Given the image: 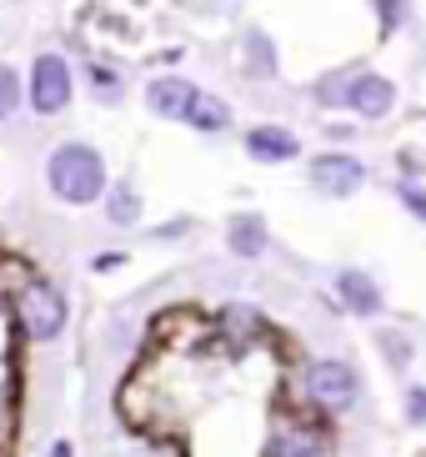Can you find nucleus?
<instances>
[{
	"mask_svg": "<svg viewBox=\"0 0 426 457\" xmlns=\"http://www.w3.org/2000/svg\"><path fill=\"white\" fill-rule=\"evenodd\" d=\"M45 181L61 202L70 206H91L101 191H106V162H101V151L86 146V141H66V146L51 151V162H45Z\"/></svg>",
	"mask_w": 426,
	"mask_h": 457,
	"instance_id": "obj_1",
	"label": "nucleus"
},
{
	"mask_svg": "<svg viewBox=\"0 0 426 457\" xmlns=\"http://www.w3.org/2000/svg\"><path fill=\"white\" fill-rule=\"evenodd\" d=\"M15 317H20V327H26L30 342H51V337L66 332V296H61V287L45 282V277H30L26 287H20V296H15Z\"/></svg>",
	"mask_w": 426,
	"mask_h": 457,
	"instance_id": "obj_2",
	"label": "nucleus"
},
{
	"mask_svg": "<svg viewBox=\"0 0 426 457\" xmlns=\"http://www.w3.org/2000/svg\"><path fill=\"white\" fill-rule=\"evenodd\" d=\"M307 392L321 407H351L361 397V377L336 357H321V362L307 367Z\"/></svg>",
	"mask_w": 426,
	"mask_h": 457,
	"instance_id": "obj_3",
	"label": "nucleus"
},
{
	"mask_svg": "<svg viewBox=\"0 0 426 457\" xmlns=\"http://www.w3.org/2000/svg\"><path fill=\"white\" fill-rule=\"evenodd\" d=\"M70 91H76V86H70V66L61 55H40L36 66H30V106H36L40 116L66 111Z\"/></svg>",
	"mask_w": 426,
	"mask_h": 457,
	"instance_id": "obj_4",
	"label": "nucleus"
},
{
	"mask_svg": "<svg viewBox=\"0 0 426 457\" xmlns=\"http://www.w3.org/2000/svg\"><path fill=\"white\" fill-rule=\"evenodd\" d=\"M361 181H366V166L356 162V156H316L311 162V187L321 191V196H336V202H347V196H356Z\"/></svg>",
	"mask_w": 426,
	"mask_h": 457,
	"instance_id": "obj_5",
	"label": "nucleus"
},
{
	"mask_svg": "<svg viewBox=\"0 0 426 457\" xmlns=\"http://www.w3.org/2000/svg\"><path fill=\"white\" fill-rule=\"evenodd\" d=\"M266 457H332V443H326V432L307 428V422H286L271 432Z\"/></svg>",
	"mask_w": 426,
	"mask_h": 457,
	"instance_id": "obj_6",
	"label": "nucleus"
},
{
	"mask_svg": "<svg viewBox=\"0 0 426 457\" xmlns=\"http://www.w3.org/2000/svg\"><path fill=\"white\" fill-rule=\"evenodd\" d=\"M391 101H397V91H391L387 76H376V71H356L351 96H347V106H351V111H361V116H387Z\"/></svg>",
	"mask_w": 426,
	"mask_h": 457,
	"instance_id": "obj_7",
	"label": "nucleus"
},
{
	"mask_svg": "<svg viewBox=\"0 0 426 457\" xmlns=\"http://www.w3.org/2000/svg\"><path fill=\"white\" fill-rule=\"evenodd\" d=\"M191 91H196V86L181 81V76H160V81L146 86V106L156 111V116H166V121H181V111H186Z\"/></svg>",
	"mask_w": 426,
	"mask_h": 457,
	"instance_id": "obj_8",
	"label": "nucleus"
},
{
	"mask_svg": "<svg viewBox=\"0 0 426 457\" xmlns=\"http://www.w3.org/2000/svg\"><path fill=\"white\" fill-rule=\"evenodd\" d=\"M336 292H341V302H347L356 317H376V312H381V292H376V282L366 271H341V277H336Z\"/></svg>",
	"mask_w": 426,
	"mask_h": 457,
	"instance_id": "obj_9",
	"label": "nucleus"
},
{
	"mask_svg": "<svg viewBox=\"0 0 426 457\" xmlns=\"http://www.w3.org/2000/svg\"><path fill=\"white\" fill-rule=\"evenodd\" d=\"M181 121H186V126H196V131H221V126H231V106L221 101V96L191 91L186 111H181Z\"/></svg>",
	"mask_w": 426,
	"mask_h": 457,
	"instance_id": "obj_10",
	"label": "nucleus"
},
{
	"mask_svg": "<svg viewBox=\"0 0 426 457\" xmlns=\"http://www.w3.org/2000/svg\"><path fill=\"white\" fill-rule=\"evenodd\" d=\"M246 151H251L256 162H291L296 156V136L281 131V126H256L246 136Z\"/></svg>",
	"mask_w": 426,
	"mask_h": 457,
	"instance_id": "obj_11",
	"label": "nucleus"
},
{
	"mask_svg": "<svg viewBox=\"0 0 426 457\" xmlns=\"http://www.w3.org/2000/svg\"><path fill=\"white\" fill-rule=\"evenodd\" d=\"M226 242H231V252H236V256H261V252H266V227H261L256 216H236L231 231H226Z\"/></svg>",
	"mask_w": 426,
	"mask_h": 457,
	"instance_id": "obj_12",
	"label": "nucleus"
},
{
	"mask_svg": "<svg viewBox=\"0 0 426 457\" xmlns=\"http://www.w3.org/2000/svg\"><path fill=\"white\" fill-rule=\"evenodd\" d=\"M111 221H120V227H131L135 216H141V202H135V191L131 187H116L111 191V202H106Z\"/></svg>",
	"mask_w": 426,
	"mask_h": 457,
	"instance_id": "obj_13",
	"label": "nucleus"
},
{
	"mask_svg": "<svg viewBox=\"0 0 426 457\" xmlns=\"http://www.w3.org/2000/svg\"><path fill=\"white\" fill-rule=\"evenodd\" d=\"M15 106H20V81H15L11 66H0V121H5Z\"/></svg>",
	"mask_w": 426,
	"mask_h": 457,
	"instance_id": "obj_14",
	"label": "nucleus"
},
{
	"mask_svg": "<svg viewBox=\"0 0 426 457\" xmlns=\"http://www.w3.org/2000/svg\"><path fill=\"white\" fill-rule=\"evenodd\" d=\"M391 347V367H406L412 362V347H406V337H397V332H381V352Z\"/></svg>",
	"mask_w": 426,
	"mask_h": 457,
	"instance_id": "obj_15",
	"label": "nucleus"
},
{
	"mask_svg": "<svg viewBox=\"0 0 426 457\" xmlns=\"http://www.w3.org/2000/svg\"><path fill=\"white\" fill-rule=\"evenodd\" d=\"M422 412H426V392L412 387V392H406V417H412V422H422Z\"/></svg>",
	"mask_w": 426,
	"mask_h": 457,
	"instance_id": "obj_16",
	"label": "nucleus"
},
{
	"mask_svg": "<svg viewBox=\"0 0 426 457\" xmlns=\"http://www.w3.org/2000/svg\"><path fill=\"white\" fill-rule=\"evenodd\" d=\"M376 11H381V26H397L401 21V0H376Z\"/></svg>",
	"mask_w": 426,
	"mask_h": 457,
	"instance_id": "obj_17",
	"label": "nucleus"
},
{
	"mask_svg": "<svg viewBox=\"0 0 426 457\" xmlns=\"http://www.w3.org/2000/svg\"><path fill=\"white\" fill-rule=\"evenodd\" d=\"M406 206H412V212H416V216H422V212H426V202H422V191H416V187H406Z\"/></svg>",
	"mask_w": 426,
	"mask_h": 457,
	"instance_id": "obj_18",
	"label": "nucleus"
},
{
	"mask_svg": "<svg viewBox=\"0 0 426 457\" xmlns=\"http://www.w3.org/2000/svg\"><path fill=\"white\" fill-rule=\"evenodd\" d=\"M51 457H76V447H70V443H66V437H61V443H55V447H51Z\"/></svg>",
	"mask_w": 426,
	"mask_h": 457,
	"instance_id": "obj_19",
	"label": "nucleus"
}]
</instances>
